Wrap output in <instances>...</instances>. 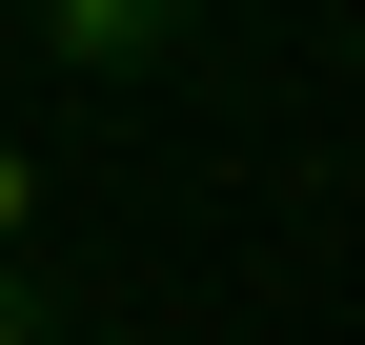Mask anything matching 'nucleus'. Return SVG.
Returning a JSON list of instances; mask_svg holds the SVG:
<instances>
[{
	"label": "nucleus",
	"mask_w": 365,
	"mask_h": 345,
	"mask_svg": "<svg viewBox=\"0 0 365 345\" xmlns=\"http://www.w3.org/2000/svg\"><path fill=\"white\" fill-rule=\"evenodd\" d=\"M182 21H203V0H41V41H61L81 81H143V61H163Z\"/></svg>",
	"instance_id": "nucleus-1"
},
{
	"label": "nucleus",
	"mask_w": 365,
	"mask_h": 345,
	"mask_svg": "<svg viewBox=\"0 0 365 345\" xmlns=\"http://www.w3.org/2000/svg\"><path fill=\"white\" fill-rule=\"evenodd\" d=\"M41 244V143H0V264Z\"/></svg>",
	"instance_id": "nucleus-2"
},
{
	"label": "nucleus",
	"mask_w": 365,
	"mask_h": 345,
	"mask_svg": "<svg viewBox=\"0 0 365 345\" xmlns=\"http://www.w3.org/2000/svg\"><path fill=\"white\" fill-rule=\"evenodd\" d=\"M0 345H61V325H41V284H21V264H0Z\"/></svg>",
	"instance_id": "nucleus-3"
}]
</instances>
